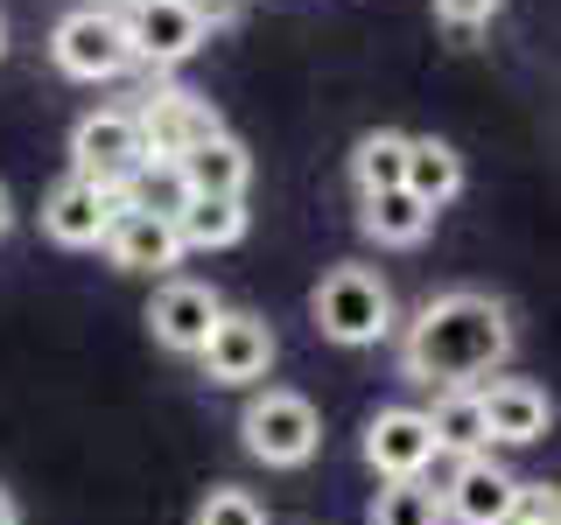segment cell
I'll use <instances>...</instances> for the list:
<instances>
[{
  "label": "cell",
  "instance_id": "1",
  "mask_svg": "<svg viewBox=\"0 0 561 525\" xmlns=\"http://www.w3.org/2000/svg\"><path fill=\"white\" fill-rule=\"evenodd\" d=\"M505 358H513V315H505V302H491L478 288L428 294L414 308V323L400 329V372L414 385H435V393L499 378Z\"/></svg>",
  "mask_w": 561,
  "mask_h": 525
},
{
  "label": "cell",
  "instance_id": "2",
  "mask_svg": "<svg viewBox=\"0 0 561 525\" xmlns=\"http://www.w3.org/2000/svg\"><path fill=\"white\" fill-rule=\"evenodd\" d=\"M309 323H316V337H330L344 350L386 343L393 337V288L373 267H330L309 294Z\"/></svg>",
  "mask_w": 561,
  "mask_h": 525
},
{
  "label": "cell",
  "instance_id": "3",
  "mask_svg": "<svg viewBox=\"0 0 561 525\" xmlns=\"http://www.w3.org/2000/svg\"><path fill=\"white\" fill-rule=\"evenodd\" d=\"M239 442L267 469H302L309 455L323 448V413H316L302 393H288V385H260L239 413Z\"/></svg>",
  "mask_w": 561,
  "mask_h": 525
},
{
  "label": "cell",
  "instance_id": "4",
  "mask_svg": "<svg viewBox=\"0 0 561 525\" xmlns=\"http://www.w3.org/2000/svg\"><path fill=\"white\" fill-rule=\"evenodd\" d=\"M119 35H127V57L134 63L175 70V63H190L204 49L210 14H204V0H127Z\"/></svg>",
  "mask_w": 561,
  "mask_h": 525
},
{
  "label": "cell",
  "instance_id": "5",
  "mask_svg": "<svg viewBox=\"0 0 561 525\" xmlns=\"http://www.w3.org/2000/svg\"><path fill=\"white\" fill-rule=\"evenodd\" d=\"M49 57H57L64 78H78V84H105V78H119L134 57H127V35H119V14L113 8H70L57 28H49Z\"/></svg>",
  "mask_w": 561,
  "mask_h": 525
},
{
  "label": "cell",
  "instance_id": "6",
  "mask_svg": "<svg viewBox=\"0 0 561 525\" xmlns=\"http://www.w3.org/2000/svg\"><path fill=\"white\" fill-rule=\"evenodd\" d=\"M140 168V140H134V113H119V105H105V113H84L78 127H70V175L78 183H134Z\"/></svg>",
  "mask_w": 561,
  "mask_h": 525
},
{
  "label": "cell",
  "instance_id": "7",
  "mask_svg": "<svg viewBox=\"0 0 561 525\" xmlns=\"http://www.w3.org/2000/svg\"><path fill=\"white\" fill-rule=\"evenodd\" d=\"M197 364H204L210 385H225V393H239V385H260V378L274 372V329L260 323V315H232V308H225L218 323H210Z\"/></svg>",
  "mask_w": 561,
  "mask_h": 525
},
{
  "label": "cell",
  "instance_id": "8",
  "mask_svg": "<svg viewBox=\"0 0 561 525\" xmlns=\"http://www.w3.org/2000/svg\"><path fill=\"white\" fill-rule=\"evenodd\" d=\"M435 498H443V518H456V525H505L519 512V477L484 448V455H463Z\"/></svg>",
  "mask_w": 561,
  "mask_h": 525
},
{
  "label": "cell",
  "instance_id": "9",
  "mask_svg": "<svg viewBox=\"0 0 561 525\" xmlns=\"http://www.w3.org/2000/svg\"><path fill=\"white\" fill-rule=\"evenodd\" d=\"M358 448H365V469H373L379 483L428 477V463H435V434H428V420H421V407H379L365 420Z\"/></svg>",
  "mask_w": 561,
  "mask_h": 525
},
{
  "label": "cell",
  "instance_id": "10",
  "mask_svg": "<svg viewBox=\"0 0 561 525\" xmlns=\"http://www.w3.org/2000/svg\"><path fill=\"white\" fill-rule=\"evenodd\" d=\"M119 210H127V197L119 189H105V183H57L43 197V232L70 245V253H92V245H105V232L119 224Z\"/></svg>",
  "mask_w": 561,
  "mask_h": 525
},
{
  "label": "cell",
  "instance_id": "11",
  "mask_svg": "<svg viewBox=\"0 0 561 525\" xmlns=\"http://www.w3.org/2000/svg\"><path fill=\"white\" fill-rule=\"evenodd\" d=\"M218 133V113L190 92H154L148 105L134 113V140H140V168H169L190 140Z\"/></svg>",
  "mask_w": 561,
  "mask_h": 525
},
{
  "label": "cell",
  "instance_id": "12",
  "mask_svg": "<svg viewBox=\"0 0 561 525\" xmlns=\"http://www.w3.org/2000/svg\"><path fill=\"white\" fill-rule=\"evenodd\" d=\"M218 315H225L218 288H204V280H169V288H154V302H148V329H154L162 350H175V358H197Z\"/></svg>",
  "mask_w": 561,
  "mask_h": 525
},
{
  "label": "cell",
  "instance_id": "13",
  "mask_svg": "<svg viewBox=\"0 0 561 525\" xmlns=\"http://www.w3.org/2000/svg\"><path fill=\"white\" fill-rule=\"evenodd\" d=\"M478 413H484V434H491V442L526 448V442H540V434H548L554 399L540 393L534 378H484L478 385Z\"/></svg>",
  "mask_w": 561,
  "mask_h": 525
},
{
  "label": "cell",
  "instance_id": "14",
  "mask_svg": "<svg viewBox=\"0 0 561 525\" xmlns=\"http://www.w3.org/2000/svg\"><path fill=\"white\" fill-rule=\"evenodd\" d=\"M169 168H175V183H183L190 197H245V183H253V154H245V140L225 133V127L190 140Z\"/></svg>",
  "mask_w": 561,
  "mask_h": 525
},
{
  "label": "cell",
  "instance_id": "15",
  "mask_svg": "<svg viewBox=\"0 0 561 525\" xmlns=\"http://www.w3.org/2000/svg\"><path fill=\"white\" fill-rule=\"evenodd\" d=\"M105 253H113L119 273H169L183 259L169 218H148V210H119V224L105 232Z\"/></svg>",
  "mask_w": 561,
  "mask_h": 525
},
{
  "label": "cell",
  "instance_id": "16",
  "mask_svg": "<svg viewBox=\"0 0 561 525\" xmlns=\"http://www.w3.org/2000/svg\"><path fill=\"white\" fill-rule=\"evenodd\" d=\"M400 189H408L414 203H428V210H443L463 197V154L449 148V140H435V133H408V175H400Z\"/></svg>",
  "mask_w": 561,
  "mask_h": 525
},
{
  "label": "cell",
  "instance_id": "17",
  "mask_svg": "<svg viewBox=\"0 0 561 525\" xmlns=\"http://www.w3.org/2000/svg\"><path fill=\"white\" fill-rule=\"evenodd\" d=\"M245 197H190L183 210L169 218V232L183 253H225V245H239L245 238Z\"/></svg>",
  "mask_w": 561,
  "mask_h": 525
},
{
  "label": "cell",
  "instance_id": "18",
  "mask_svg": "<svg viewBox=\"0 0 561 525\" xmlns=\"http://www.w3.org/2000/svg\"><path fill=\"white\" fill-rule=\"evenodd\" d=\"M421 420H428L435 434V455H484L491 434H484V413H478V385H449V393H435L428 407H421Z\"/></svg>",
  "mask_w": 561,
  "mask_h": 525
},
{
  "label": "cell",
  "instance_id": "19",
  "mask_svg": "<svg viewBox=\"0 0 561 525\" xmlns=\"http://www.w3.org/2000/svg\"><path fill=\"white\" fill-rule=\"evenodd\" d=\"M435 224L428 203H414L408 189H379V197H358V232L373 245H421Z\"/></svg>",
  "mask_w": 561,
  "mask_h": 525
},
{
  "label": "cell",
  "instance_id": "20",
  "mask_svg": "<svg viewBox=\"0 0 561 525\" xmlns=\"http://www.w3.org/2000/svg\"><path fill=\"white\" fill-rule=\"evenodd\" d=\"M400 175H408V133L379 127V133H365L358 148H351V183H358V197L400 189Z\"/></svg>",
  "mask_w": 561,
  "mask_h": 525
},
{
  "label": "cell",
  "instance_id": "21",
  "mask_svg": "<svg viewBox=\"0 0 561 525\" xmlns=\"http://www.w3.org/2000/svg\"><path fill=\"white\" fill-rule=\"evenodd\" d=\"M365 525H449V518H443V498H435L428 477H400V483H379L373 490Z\"/></svg>",
  "mask_w": 561,
  "mask_h": 525
},
{
  "label": "cell",
  "instance_id": "22",
  "mask_svg": "<svg viewBox=\"0 0 561 525\" xmlns=\"http://www.w3.org/2000/svg\"><path fill=\"white\" fill-rule=\"evenodd\" d=\"M190 525H267V504H260L253 490H239V483H218V490L197 498Z\"/></svg>",
  "mask_w": 561,
  "mask_h": 525
},
{
  "label": "cell",
  "instance_id": "23",
  "mask_svg": "<svg viewBox=\"0 0 561 525\" xmlns=\"http://www.w3.org/2000/svg\"><path fill=\"white\" fill-rule=\"evenodd\" d=\"M505 525H554V483H519V512Z\"/></svg>",
  "mask_w": 561,
  "mask_h": 525
},
{
  "label": "cell",
  "instance_id": "24",
  "mask_svg": "<svg viewBox=\"0 0 561 525\" xmlns=\"http://www.w3.org/2000/svg\"><path fill=\"white\" fill-rule=\"evenodd\" d=\"M499 8H505V0H435V14H443L449 28H484Z\"/></svg>",
  "mask_w": 561,
  "mask_h": 525
},
{
  "label": "cell",
  "instance_id": "25",
  "mask_svg": "<svg viewBox=\"0 0 561 525\" xmlns=\"http://www.w3.org/2000/svg\"><path fill=\"white\" fill-rule=\"evenodd\" d=\"M14 232V197H8V183H0V238Z\"/></svg>",
  "mask_w": 561,
  "mask_h": 525
},
{
  "label": "cell",
  "instance_id": "26",
  "mask_svg": "<svg viewBox=\"0 0 561 525\" xmlns=\"http://www.w3.org/2000/svg\"><path fill=\"white\" fill-rule=\"evenodd\" d=\"M0 525H22V512H14V498H8V483H0Z\"/></svg>",
  "mask_w": 561,
  "mask_h": 525
},
{
  "label": "cell",
  "instance_id": "27",
  "mask_svg": "<svg viewBox=\"0 0 561 525\" xmlns=\"http://www.w3.org/2000/svg\"><path fill=\"white\" fill-rule=\"evenodd\" d=\"M0 57H8V22H0Z\"/></svg>",
  "mask_w": 561,
  "mask_h": 525
},
{
  "label": "cell",
  "instance_id": "28",
  "mask_svg": "<svg viewBox=\"0 0 561 525\" xmlns=\"http://www.w3.org/2000/svg\"><path fill=\"white\" fill-rule=\"evenodd\" d=\"M99 8H105V0H99Z\"/></svg>",
  "mask_w": 561,
  "mask_h": 525
}]
</instances>
